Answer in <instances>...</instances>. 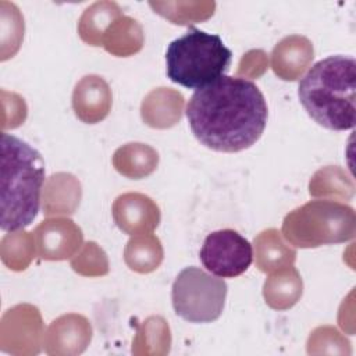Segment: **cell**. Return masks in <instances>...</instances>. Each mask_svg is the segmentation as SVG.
Segmentation results:
<instances>
[{"mask_svg":"<svg viewBox=\"0 0 356 356\" xmlns=\"http://www.w3.org/2000/svg\"><path fill=\"white\" fill-rule=\"evenodd\" d=\"M185 113L195 138L206 147L225 153L254 145L268 117L267 103L256 83L228 75L195 90Z\"/></svg>","mask_w":356,"mask_h":356,"instance_id":"cell-1","label":"cell"},{"mask_svg":"<svg viewBox=\"0 0 356 356\" xmlns=\"http://www.w3.org/2000/svg\"><path fill=\"white\" fill-rule=\"evenodd\" d=\"M298 95L306 113L332 131L352 129L356 122V61L330 56L300 79Z\"/></svg>","mask_w":356,"mask_h":356,"instance_id":"cell-2","label":"cell"},{"mask_svg":"<svg viewBox=\"0 0 356 356\" xmlns=\"http://www.w3.org/2000/svg\"><path fill=\"white\" fill-rule=\"evenodd\" d=\"M44 161L26 142L1 134L0 227L14 232L29 225L40 207Z\"/></svg>","mask_w":356,"mask_h":356,"instance_id":"cell-3","label":"cell"},{"mask_svg":"<svg viewBox=\"0 0 356 356\" xmlns=\"http://www.w3.org/2000/svg\"><path fill=\"white\" fill-rule=\"evenodd\" d=\"M231 58V50L218 35L189 28L167 47V76L174 83L197 90L221 78Z\"/></svg>","mask_w":356,"mask_h":356,"instance_id":"cell-4","label":"cell"},{"mask_svg":"<svg viewBox=\"0 0 356 356\" xmlns=\"http://www.w3.org/2000/svg\"><path fill=\"white\" fill-rule=\"evenodd\" d=\"M227 284L199 267H186L175 278L171 299L175 313L189 323H211L224 307Z\"/></svg>","mask_w":356,"mask_h":356,"instance_id":"cell-5","label":"cell"},{"mask_svg":"<svg viewBox=\"0 0 356 356\" xmlns=\"http://www.w3.org/2000/svg\"><path fill=\"white\" fill-rule=\"evenodd\" d=\"M203 267L221 278H234L243 274L253 261L250 242L234 229L210 232L199 253Z\"/></svg>","mask_w":356,"mask_h":356,"instance_id":"cell-6","label":"cell"}]
</instances>
